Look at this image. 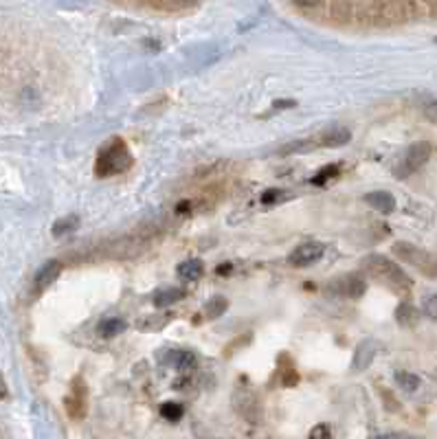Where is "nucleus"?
I'll use <instances>...</instances> for the list:
<instances>
[{
  "label": "nucleus",
  "instance_id": "72a5a7b5",
  "mask_svg": "<svg viewBox=\"0 0 437 439\" xmlns=\"http://www.w3.org/2000/svg\"><path fill=\"white\" fill-rule=\"evenodd\" d=\"M435 42H437V38H435Z\"/></svg>",
  "mask_w": 437,
  "mask_h": 439
},
{
  "label": "nucleus",
  "instance_id": "5701e85b",
  "mask_svg": "<svg viewBox=\"0 0 437 439\" xmlns=\"http://www.w3.org/2000/svg\"><path fill=\"white\" fill-rule=\"evenodd\" d=\"M77 216H68V218H62V220H57L55 224H53V235L55 237H62V235H66L68 231H73V229H77Z\"/></svg>",
  "mask_w": 437,
  "mask_h": 439
},
{
  "label": "nucleus",
  "instance_id": "9d476101",
  "mask_svg": "<svg viewBox=\"0 0 437 439\" xmlns=\"http://www.w3.org/2000/svg\"><path fill=\"white\" fill-rule=\"evenodd\" d=\"M235 404H237V411L244 419L249 422H258L260 419V402L258 398L253 396L249 391H239L235 396Z\"/></svg>",
  "mask_w": 437,
  "mask_h": 439
},
{
  "label": "nucleus",
  "instance_id": "0eeeda50",
  "mask_svg": "<svg viewBox=\"0 0 437 439\" xmlns=\"http://www.w3.org/2000/svg\"><path fill=\"white\" fill-rule=\"evenodd\" d=\"M394 255L398 257V260H404L406 264L415 266L417 270H424L427 264L431 262V255L427 251L409 244V241H398V244L394 246Z\"/></svg>",
  "mask_w": 437,
  "mask_h": 439
},
{
  "label": "nucleus",
  "instance_id": "1a4fd4ad",
  "mask_svg": "<svg viewBox=\"0 0 437 439\" xmlns=\"http://www.w3.org/2000/svg\"><path fill=\"white\" fill-rule=\"evenodd\" d=\"M380 352V345L376 341H363L358 347H356V354H354V360H352V369L354 371H365L373 358L378 356Z\"/></svg>",
  "mask_w": 437,
  "mask_h": 439
},
{
  "label": "nucleus",
  "instance_id": "2f4dec72",
  "mask_svg": "<svg viewBox=\"0 0 437 439\" xmlns=\"http://www.w3.org/2000/svg\"><path fill=\"white\" fill-rule=\"evenodd\" d=\"M154 3H170V5H189L193 0H154Z\"/></svg>",
  "mask_w": 437,
  "mask_h": 439
},
{
  "label": "nucleus",
  "instance_id": "aec40b11",
  "mask_svg": "<svg viewBox=\"0 0 437 439\" xmlns=\"http://www.w3.org/2000/svg\"><path fill=\"white\" fill-rule=\"evenodd\" d=\"M170 362H172V367H176V369H191L195 365V356L191 352L180 350V352H172L170 354Z\"/></svg>",
  "mask_w": 437,
  "mask_h": 439
},
{
  "label": "nucleus",
  "instance_id": "7ed1b4c3",
  "mask_svg": "<svg viewBox=\"0 0 437 439\" xmlns=\"http://www.w3.org/2000/svg\"><path fill=\"white\" fill-rule=\"evenodd\" d=\"M130 165H132L130 149L126 147V143L121 139H117V141L105 145L99 152L95 172H97V176L103 178V176H110V174H121L130 168Z\"/></svg>",
  "mask_w": 437,
  "mask_h": 439
},
{
  "label": "nucleus",
  "instance_id": "7c9ffc66",
  "mask_svg": "<svg viewBox=\"0 0 437 439\" xmlns=\"http://www.w3.org/2000/svg\"><path fill=\"white\" fill-rule=\"evenodd\" d=\"M373 439H409V437L402 435V433H385V435H378V437H373Z\"/></svg>",
  "mask_w": 437,
  "mask_h": 439
},
{
  "label": "nucleus",
  "instance_id": "f257e3e1",
  "mask_svg": "<svg viewBox=\"0 0 437 439\" xmlns=\"http://www.w3.org/2000/svg\"><path fill=\"white\" fill-rule=\"evenodd\" d=\"M288 3L295 5L297 9H306V11L325 9L336 18H360L369 5L380 3V0H288ZM406 3L415 5L420 16L424 11L437 13V0H406Z\"/></svg>",
  "mask_w": 437,
  "mask_h": 439
},
{
  "label": "nucleus",
  "instance_id": "f03ea898",
  "mask_svg": "<svg viewBox=\"0 0 437 439\" xmlns=\"http://www.w3.org/2000/svg\"><path fill=\"white\" fill-rule=\"evenodd\" d=\"M360 268H363L365 275L373 277L376 281H380L385 288H389V290H396V292H409L411 290V279L406 277V272L394 262L389 260V257L385 255H367L363 264H360Z\"/></svg>",
  "mask_w": 437,
  "mask_h": 439
},
{
  "label": "nucleus",
  "instance_id": "f3484780",
  "mask_svg": "<svg viewBox=\"0 0 437 439\" xmlns=\"http://www.w3.org/2000/svg\"><path fill=\"white\" fill-rule=\"evenodd\" d=\"M97 329H99V334H101L103 338H112V336H119V334H121V332L126 329V323H124L121 319H103V321L97 325Z\"/></svg>",
  "mask_w": 437,
  "mask_h": 439
},
{
  "label": "nucleus",
  "instance_id": "c85d7f7f",
  "mask_svg": "<svg viewBox=\"0 0 437 439\" xmlns=\"http://www.w3.org/2000/svg\"><path fill=\"white\" fill-rule=\"evenodd\" d=\"M422 272H424V275H429V277H433V279H437V257L431 255V262L427 264V268L422 270Z\"/></svg>",
  "mask_w": 437,
  "mask_h": 439
},
{
  "label": "nucleus",
  "instance_id": "a211bd4d",
  "mask_svg": "<svg viewBox=\"0 0 437 439\" xmlns=\"http://www.w3.org/2000/svg\"><path fill=\"white\" fill-rule=\"evenodd\" d=\"M172 321V316H163V314H156V316H147V319H141L137 323V327L141 332H158L163 329L165 325H168Z\"/></svg>",
  "mask_w": 437,
  "mask_h": 439
},
{
  "label": "nucleus",
  "instance_id": "a878e982",
  "mask_svg": "<svg viewBox=\"0 0 437 439\" xmlns=\"http://www.w3.org/2000/svg\"><path fill=\"white\" fill-rule=\"evenodd\" d=\"M422 312H424L429 319L437 321V295H431L424 299V304H422Z\"/></svg>",
  "mask_w": 437,
  "mask_h": 439
},
{
  "label": "nucleus",
  "instance_id": "dca6fc26",
  "mask_svg": "<svg viewBox=\"0 0 437 439\" xmlns=\"http://www.w3.org/2000/svg\"><path fill=\"white\" fill-rule=\"evenodd\" d=\"M183 297H185V292L180 290V288H165V290H158V292L154 295V306H156L158 310L170 308V306H174L176 301H180Z\"/></svg>",
  "mask_w": 437,
  "mask_h": 439
},
{
  "label": "nucleus",
  "instance_id": "bb28decb",
  "mask_svg": "<svg viewBox=\"0 0 437 439\" xmlns=\"http://www.w3.org/2000/svg\"><path fill=\"white\" fill-rule=\"evenodd\" d=\"M308 439H332V437H329V426H327V424H319V426H314L310 431Z\"/></svg>",
  "mask_w": 437,
  "mask_h": 439
},
{
  "label": "nucleus",
  "instance_id": "473e14b6",
  "mask_svg": "<svg viewBox=\"0 0 437 439\" xmlns=\"http://www.w3.org/2000/svg\"><path fill=\"white\" fill-rule=\"evenodd\" d=\"M7 396V389H5V382H3V378H0V398H5Z\"/></svg>",
  "mask_w": 437,
  "mask_h": 439
},
{
  "label": "nucleus",
  "instance_id": "9b49d317",
  "mask_svg": "<svg viewBox=\"0 0 437 439\" xmlns=\"http://www.w3.org/2000/svg\"><path fill=\"white\" fill-rule=\"evenodd\" d=\"M59 272H62V264H59L57 260L53 262H47L40 270H38V275H36V281H34V288H36V292H42V290H47V288L59 277Z\"/></svg>",
  "mask_w": 437,
  "mask_h": 439
},
{
  "label": "nucleus",
  "instance_id": "393cba45",
  "mask_svg": "<svg viewBox=\"0 0 437 439\" xmlns=\"http://www.w3.org/2000/svg\"><path fill=\"white\" fill-rule=\"evenodd\" d=\"M161 415L168 422H178L180 417H183V406L176 404V402H165L161 406Z\"/></svg>",
  "mask_w": 437,
  "mask_h": 439
},
{
  "label": "nucleus",
  "instance_id": "c756f323",
  "mask_svg": "<svg viewBox=\"0 0 437 439\" xmlns=\"http://www.w3.org/2000/svg\"><path fill=\"white\" fill-rule=\"evenodd\" d=\"M424 117L431 121V124H437V101H433V103H429V105H427Z\"/></svg>",
  "mask_w": 437,
  "mask_h": 439
},
{
  "label": "nucleus",
  "instance_id": "b1692460",
  "mask_svg": "<svg viewBox=\"0 0 437 439\" xmlns=\"http://www.w3.org/2000/svg\"><path fill=\"white\" fill-rule=\"evenodd\" d=\"M334 176H339V165H325L323 170H319V174L310 178V183H312L314 187H321V185H325L327 180H329V178H334Z\"/></svg>",
  "mask_w": 437,
  "mask_h": 439
},
{
  "label": "nucleus",
  "instance_id": "20e7f679",
  "mask_svg": "<svg viewBox=\"0 0 437 439\" xmlns=\"http://www.w3.org/2000/svg\"><path fill=\"white\" fill-rule=\"evenodd\" d=\"M431 154H433V147L427 141H417V143L409 145V149L404 152V156H402V161L398 165L396 176L398 178H406V176L415 174L417 170H422L429 163Z\"/></svg>",
  "mask_w": 437,
  "mask_h": 439
},
{
  "label": "nucleus",
  "instance_id": "6e6552de",
  "mask_svg": "<svg viewBox=\"0 0 437 439\" xmlns=\"http://www.w3.org/2000/svg\"><path fill=\"white\" fill-rule=\"evenodd\" d=\"M66 411L73 419H82L86 415V387L82 378L73 380V393L66 398Z\"/></svg>",
  "mask_w": 437,
  "mask_h": 439
},
{
  "label": "nucleus",
  "instance_id": "412c9836",
  "mask_svg": "<svg viewBox=\"0 0 437 439\" xmlns=\"http://www.w3.org/2000/svg\"><path fill=\"white\" fill-rule=\"evenodd\" d=\"M396 382H398V387H400L402 391L413 393V391H417V387H420V378H417L415 373H409V371H398V373H396Z\"/></svg>",
  "mask_w": 437,
  "mask_h": 439
},
{
  "label": "nucleus",
  "instance_id": "4be33fe9",
  "mask_svg": "<svg viewBox=\"0 0 437 439\" xmlns=\"http://www.w3.org/2000/svg\"><path fill=\"white\" fill-rule=\"evenodd\" d=\"M314 145H319V143H312V141H292V143H288V145L279 147V152H277V154H281V156L304 154V152H310V149H312Z\"/></svg>",
  "mask_w": 437,
  "mask_h": 439
},
{
  "label": "nucleus",
  "instance_id": "2eb2a0df",
  "mask_svg": "<svg viewBox=\"0 0 437 439\" xmlns=\"http://www.w3.org/2000/svg\"><path fill=\"white\" fill-rule=\"evenodd\" d=\"M396 321H398V325H402V327H415L417 325V321H420V312L411 306V304H400L398 306V310H396Z\"/></svg>",
  "mask_w": 437,
  "mask_h": 439
},
{
  "label": "nucleus",
  "instance_id": "cd10ccee",
  "mask_svg": "<svg viewBox=\"0 0 437 439\" xmlns=\"http://www.w3.org/2000/svg\"><path fill=\"white\" fill-rule=\"evenodd\" d=\"M281 198V191L279 189H268V191H264V195H262V202L264 204H273V202H277Z\"/></svg>",
  "mask_w": 437,
  "mask_h": 439
},
{
  "label": "nucleus",
  "instance_id": "f8f14e48",
  "mask_svg": "<svg viewBox=\"0 0 437 439\" xmlns=\"http://www.w3.org/2000/svg\"><path fill=\"white\" fill-rule=\"evenodd\" d=\"M365 204L371 207L373 211H378V214H391V211L396 209V198L391 195L389 191H371V193H365Z\"/></svg>",
  "mask_w": 437,
  "mask_h": 439
},
{
  "label": "nucleus",
  "instance_id": "4468645a",
  "mask_svg": "<svg viewBox=\"0 0 437 439\" xmlns=\"http://www.w3.org/2000/svg\"><path fill=\"white\" fill-rule=\"evenodd\" d=\"M176 272L180 277H183L185 281H198L202 275H205V264L200 260H187L183 264H178Z\"/></svg>",
  "mask_w": 437,
  "mask_h": 439
},
{
  "label": "nucleus",
  "instance_id": "39448f33",
  "mask_svg": "<svg viewBox=\"0 0 437 439\" xmlns=\"http://www.w3.org/2000/svg\"><path fill=\"white\" fill-rule=\"evenodd\" d=\"M327 295L332 297H348V299H360L367 292V281L358 275H343L334 281L327 283Z\"/></svg>",
  "mask_w": 437,
  "mask_h": 439
},
{
  "label": "nucleus",
  "instance_id": "6ab92c4d",
  "mask_svg": "<svg viewBox=\"0 0 437 439\" xmlns=\"http://www.w3.org/2000/svg\"><path fill=\"white\" fill-rule=\"evenodd\" d=\"M227 310H229V301L224 299V297H214V299H209V301H207V306H205V312H207L209 319H218V316H222Z\"/></svg>",
  "mask_w": 437,
  "mask_h": 439
},
{
  "label": "nucleus",
  "instance_id": "ddd939ff",
  "mask_svg": "<svg viewBox=\"0 0 437 439\" xmlns=\"http://www.w3.org/2000/svg\"><path fill=\"white\" fill-rule=\"evenodd\" d=\"M350 141H352V132L348 128H334V130H329L321 136L319 145H323V147H343Z\"/></svg>",
  "mask_w": 437,
  "mask_h": 439
},
{
  "label": "nucleus",
  "instance_id": "423d86ee",
  "mask_svg": "<svg viewBox=\"0 0 437 439\" xmlns=\"http://www.w3.org/2000/svg\"><path fill=\"white\" fill-rule=\"evenodd\" d=\"M325 246L321 241H304V244H299L290 255H288V262L295 268H304V266H312L316 264L323 257Z\"/></svg>",
  "mask_w": 437,
  "mask_h": 439
}]
</instances>
